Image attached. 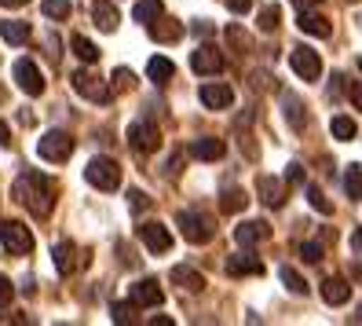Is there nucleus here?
<instances>
[{
  "label": "nucleus",
  "mask_w": 362,
  "mask_h": 326,
  "mask_svg": "<svg viewBox=\"0 0 362 326\" xmlns=\"http://www.w3.org/2000/svg\"><path fill=\"white\" fill-rule=\"evenodd\" d=\"M129 300L136 304V308H158V304L165 300V290L158 286V279H139L129 286Z\"/></svg>",
  "instance_id": "9b49d317"
},
{
  "label": "nucleus",
  "mask_w": 362,
  "mask_h": 326,
  "mask_svg": "<svg viewBox=\"0 0 362 326\" xmlns=\"http://www.w3.org/2000/svg\"><path fill=\"white\" fill-rule=\"evenodd\" d=\"M110 315H114V322H117V326H124V322H132V315H136V304H132V300H129V304H114Z\"/></svg>",
  "instance_id": "4c0bfd02"
},
{
  "label": "nucleus",
  "mask_w": 362,
  "mask_h": 326,
  "mask_svg": "<svg viewBox=\"0 0 362 326\" xmlns=\"http://www.w3.org/2000/svg\"><path fill=\"white\" fill-rule=\"evenodd\" d=\"M161 15H165V4H161V0H136V8H132V18H136V23H143V26L158 23Z\"/></svg>",
  "instance_id": "5701e85b"
},
{
  "label": "nucleus",
  "mask_w": 362,
  "mask_h": 326,
  "mask_svg": "<svg viewBox=\"0 0 362 326\" xmlns=\"http://www.w3.org/2000/svg\"><path fill=\"white\" fill-rule=\"evenodd\" d=\"M344 187H348L351 198H362V165H348V172H344Z\"/></svg>",
  "instance_id": "72a5a7b5"
},
{
  "label": "nucleus",
  "mask_w": 362,
  "mask_h": 326,
  "mask_svg": "<svg viewBox=\"0 0 362 326\" xmlns=\"http://www.w3.org/2000/svg\"><path fill=\"white\" fill-rule=\"evenodd\" d=\"M8 143H11V128L0 121V147H8Z\"/></svg>",
  "instance_id": "de8ad7c7"
},
{
  "label": "nucleus",
  "mask_w": 362,
  "mask_h": 326,
  "mask_svg": "<svg viewBox=\"0 0 362 326\" xmlns=\"http://www.w3.org/2000/svg\"><path fill=\"white\" fill-rule=\"evenodd\" d=\"M223 4H227L234 15H245V11L252 8V0H223Z\"/></svg>",
  "instance_id": "37998d69"
},
{
  "label": "nucleus",
  "mask_w": 362,
  "mask_h": 326,
  "mask_svg": "<svg viewBox=\"0 0 362 326\" xmlns=\"http://www.w3.org/2000/svg\"><path fill=\"white\" fill-rule=\"evenodd\" d=\"M40 11H45L48 18H70V0H40Z\"/></svg>",
  "instance_id": "2f4dec72"
},
{
  "label": "nucleus",
  "mask_w": 362,
  "mask_h": 326,
  "mask_svg": "<svg viewBox=\"0 0 362 326\" xmlns=\"http://www.w3.org/2000/svg\"><path fill=\"white\" fill-rule=\"evenodd\" d=\"M279 23H282L279 4H267V8L260 11V30H264V33H274V30H279Z\"/></svg>",
  "instance_id": "473e14b6"
},
{
  "label": "nucleus",
  "mask_w": 362,
  "mask_h": 326,
  "mask_svg": "<svg viewBox=\"0 0 362 326\" xmlns=\"http://www.w3.org/2000/svg\"><path fill=\"white\" fill-rule=\"evenodd\" d=\"M92 18H95V26L103 33H114L117 23H121V15H117V8L110 4V0H95V4H92Z\"/></svg>",
  "instance_id": "aec40b11"
},
{
  "label": "nucleus",
  "mask_w": 362,
  "mask_h": 326,
  "mask_svg": "<svg viewBox=\"0 0 362 326\" xmlns=\"http://www.w3.org/2000/svg\"><path fill=\"white\" fill-rule=\"evenodd\" d=\"M15 84H18L26 96H40V92H45V77H40V70H37L33 59H18V62H15Z\"/></svg>",
  "instance_id": "f8f14e48"
},
{
  "label": "nucleus",
  "mask_w": 362,
  "mask_h": 326,
  "mask_svg": "<svg viewBox=\"0 0 362 326\" xmlns=\"http://www.w3.org/2000/svg\"><path fill=\"white\" fill-rule=\"evenodd\" d=\"M30 23H18V18H8V23H0V37L8 40V45H26L30 40Z\"/></svg>",
  "instance_id": "393cba45"
},
{
  "label": "nucleus",
  "mask_w": 362,
  "mask_h": 326,
  "mask_svg": "<svg viewBox=\"0 0 362 326\" xmlns=\"http://www.w3.org/2000/svg\"><path fill=\"white\" fill-rule=\"evenodd\" d=\"M15 297V286H11V279L8 275H0V304H8Z\"/></svg>",
  "instance_id": "79ce46f5"
},
{
  "label": "nucleus",
  "mask_w": 362,
  "mask_h": 326,
  "mask_svg": "<svg viewBox=\"0 0 362 326\" xmlns=\"http://www.w3.org/2000/svg\"><path fill=\"white\" fill-rule=\"evenodd\" d=\"M198 99H202V106H209V111H227V106L234 103V92L227 89V84H202V89H198Z\"/></svg>",
  "instance_id": "4468645a"
},
{
  "label": "nucleus",
  "mask_w": 362,
  "mask_h": 326,
  "mask_svg": "<svg viewBox=\"0 0 362 326\" xmlns=\"http://www.w3.org/2000/svg\"><path fill=\"white\" fill-rule=\"evenodd\" d=\"M296 26H300V33H308V37H329V33H333V23H329V18L318 15V11H311V8L300 11Z\"/></svg>",
  "instance_id": "dca6fc26"
},
{
  "label": "nucleus",
  "mask_w": 362,
  "mask_h": 326,
  "mask_svg": "<svg viewBox=\"0 0 362 326\" xmlns=\"http://www.w3.org/2000/svg\"><path fill=\"white\" fill-rule=\"evenodd\" d=\"M329 133H333L337 140H344V143H348V140H355V133H358V125H355L351 118H344V114H337V118L329 121Z\"/></svg>",
  "instance_id": "c85d7f7f"
},
{
  "label": "nucleus",
  "mask_w": 362,
  "mask_h": 326,
  "mask_svg": "<svg viewBox=\"0 0 362 326\" xmlns=\"http://www.w3.org/2000/svg\"><path fill=\"white\" fill-rule=\"evenodd\" d=\"M348 96H351V103L362 111V84H351V92H348Z\"/></svg>",
  "instance_id": "c03bdc74"
},
{
  "label": "nucleus",
  "mask_w": 362,
  "mask_h": 326,
  "mask_svg": "<svg viewBox=\"0 0 362 326\" xmlns=\"http://www.w3.org/2000/svg\"><path fill=\"white\" fill-rule=\"evenodd\" d=\"M151 326H173V319H168V315H154Z\"/></svg>",
  "instance_id": "3c124183"
},
{
  "label": "nucleus",
  "mask_w": 362,
  "mask_h": 326,
  "mask_svg": "<svg viewBox=\"0 0 362 326\" xmlns=\"http://www.w3.org/2000/svg\"><path fill=\"white\" fill-rule=\"evenodd\" d=\"M176 224H180V235L187 238L190 246H205V242H212V235H216L212 216H205L198 209H180L176 213Z\"/></svg>",
  "instance_id": "f03ea898"
},
{
  "label": "nucleus",
  "mask_w": 362,
  "mask_h": 326,
  "mask_svg": "<svg viewBox=\"0 0 362 326\" xmlns=\"http://www.w3.org/2000/svg\"><path fill=\"white\" fill-rule=\"evenodd\" d=\"M279 279L286 282V290H289V293H296V297H308V290H311L308 282H304V275L296 271V268H289V264H282V268H279Z\"/></svg>",
  "instance_id": "bb28decb"
},
{
  "label": "nucleus",
  "mask_w": 362,
  "mask_h": 326,
  "mask_svg": "<svg viewBox=\"0 0 362 326\" xmlns=\"http://www.w3.org/2000/svg\"><path fill=\"white\" fill-rule=\"evenodd\" d=\"M340 92H344V77L337 74V77H333V96H340Z\"/></svg>",
  "instance_id": "8fccbe9b"
},
{
  "label": "nucleus",
  "mask_w": 362,
  "mask_h": 326,
  "mask_svg": "<svg viewBox=\"0 0 362 326\" xmlns=\"http://www.w3.org/2000/svg\"><path fill=\"white\" fill-rule=\"evenodd\" d=\"M223 154H227V147L216 136H202V140L190 143V158H198V162H220Z\"/></svg>",
  "instance_id": "a211bd4d"
},
{
  "label": "nucleus",
  "mask_w": 362,
  "mask_h": 326,
  "mask_svg": "<svg viewBox=\"0 0 362 326\" xmlns=\"http://www.w3.org/2000/svg\"><path fill=\"white\" fill-rule=\"evenodd\" d=\"M146 30H151V37H154V40H180V33H183V26H180V23H176V26H154V23H151Z\"/></svg>",
  "instance_id": "c9c22d12"
},
{
  "label": "nucleus",
  "mask_w": 362,
  "mask_h": 326,
  "mask_svg": "<svg viewBox=\"0 0 362 326\" xmlns=\"http://www.w3.org/2000/svg\"><path fill=\"white\" fill-rule=\"evenodd\" d=\"M136 231H139L143 246L151 249V253H168V249H173V231H168L165 224H158V220H146V224H139Z\"/></svg>",
  "instance_id": "9d476101"
},
{
  "label": "nucleus",
  "mask_w": 362,
  "mask_h": 326,
  "mask_svg": "<svg viewBox=\"0 0 362 326\" xmlns=\"http://www.w3.org/2000/svg\"><path fill=\"white\" fill-rule=\"evenodd\" d=\"M351 275H355V279H358V282H362V260H358V264H355V268H351Z\"/></svg>",
  "instance_id": "864d4df0"
},
{
  "label": "nucleus",
  "mask_w": 362,
  "mask_h": 326,
  "mask_svg": "<svg viewBox=\"0 0 362 326\" xmlns=\"http://www.w3.org/2000/svg\"><path fill=\"white\" fill-rule=\"evenodd\" d=\"M289 67H293L296 77H304V81H318V77H322V59H318V52L308 48V45H296L289 52Z\"/></svg>",
  "instance_id": "6e6552de"
},
{
  "label": "nucleus",
  "mask_w": 362,
  "mask_h": 326,
  "mask_svg": "<svg viewBox=\"0 0 362 326\" xmlns=\"http://www.w3.org/2000/svg\"><path fill=\"white\" fill-rule=\"evenodd\" d=\"M70 84L77 89V96L92 99V103H110V96H114L110 84H106L99 74H92V70H77V74L70 77Z\"/></svg>",
  "instance_id": "423d86ee"
},
{
  "label": "nucleus",
  "mask_w": 362,
  "mask_h": 326,
  "mask_svg": "<svg viewBox=\"0 0 362 326\" xmlns=\"http://www.w3.org/2000/svg\"><path fill=\"white\" fill-rule=\"evenodd\" d=\"M146 206H151V198H146L139 187H132V191H129V209H132V213H143Z\"/></svg>",
  "instance_id": "a19ab883"
},
{
  "label": "nucleus",
  "mask_w": 362,
  "mask_h": 326,
  "mask_svg": "<svg viewBox=\"0 0 362 326\" xmlns=\"http://www.w3.org/2000/svg\"><path fill=\"white\" fill-rule=\"evenodd\" d=\"M0 4H4V8H23L26 0H0Z\"/></svg>",
  "instance_id": "603ef678"
},
{
  "label": "nucleus",
  "mask_w": 362,
  "mask_h": 326,
  "mask_svg": "<svg viewBox=\"0 0 362 326\" xmlns=\"http://www.w3.org/2000/svg\"><path fill=\"white\" fill-rule=\"evenodd\" d=\"M257 191H260V202L267 209H282L286 206V184L274 180V176H260L257 180Z\"/></svg>",
  "instance_id": "2eb2a0df"
},
{
  "label": "nucleus",
  "mask_w": 362,
  "mask_h": 326,
  "mask_svg": "<svg viewBox=\"0 0 362 326\" xmlns=\"http://www.w3.org/2000/svg\"><path fill=\"white\" fill-rule=\"evenodd\" d=\"M190 33H198V37H209V33H212V26H209V23H194V26H190Z\"/></svg>",
  "instance_id": "49530a36"
},
{
  "label": "nucleus",
  "mask_w": 362,
  "mask_h": 326,
  "mask_svg": "<svg viewBox=\"0 0 362 326\" xmlns=\"http://www.w3.org/2000/svg\"><path fill=\"white\" fill-rule=\"evenodd\" d=\"M11 194H15V202L26 206L33 216H48L52 206H55V184L45 176V172H37V169H26L23 176L15 180Z\"/></svg>",
  "instance_id": "f257e3e1"
},
{
  "label": "nucleus",
  "mask_w": 362,
  "mask_h": 326,
  "mask_svg": "<svg viewBox=\"0 0 362 326\" xmlns=\"http://www.w3.org/2000/svg\"><path fill=\"white\" fill-rule=\"evenodd\" d=\"M110 81H114V89H117V92H124V89H132V84H136V74H132V70H124V67H117Z\"/></svg>",
  "instance_id": "58836bf2"
},
{
  "label": "nucleus",
  "mask_w": 362,
  "mask_h": 326,
  "mask_svg": "<svg viewBox=\"0 0 362 326\" xmlns=\"http://www.w3.org/2000/svg\"><path fill=\"white\" fill-rule=\"evenodd\" d=\"M52 257H55V271H59V275H70V271L77 268V246H74V242H59V246L52 249Z\"/></svg>",
  "instance_id": "b1692460"
},
{
  "label": "nucleus",
  "mask_w": 362,
  "mask_h": 326,
  "mask_svg": "<svg viewBox=\"0 0 362 326\" xmlns=\"http://www.w3.org/2000/svg\"><path fill=\"white\" fill-rule=\"evenodd\" d=\"M84 180H88L92 187H99V191H117L121 187V165L114 158L99 154V158H92L88 165H84Z\"/></svg>",
  "instance_id": "7ed1b4c3"
},
{
  "label": "nucleus",
  "mask_w": 362,
  "mask_h": 326,
  "mask_svg": "<svg viewBox=\"0 0 362 326\" xmlns=\"http://www.w3.org/2000/svg\"><path fill=\"white\" fill-rule=\"evenodd\" d=\"M322 300L329 304V308H340V304L351 300V286L344 279H326L322 282Z\"/></svg>",
  "instance_id": "4be33fe9"
},
{
  "label": "nucleus",
  "mask_w": 362,
  "mask_h": 326,
  "mask_svg": "<svg viewBox=\"0 0 362 326\" xmlns=\"http://www.w3.org/2000/svg\"><path fill=\"white\" fill-rule=\"evenodd\" d=\"M70 48H74V55H77L81 62H99V48L92 45L88 37H81V33H74V37H70Z\"/></svg>",
  "instance_id": "cd10ccee"
},
{
  "label": "nucleus",
  "mask_w": 362,
  "mask_h": 326,
  "mask_svg": "<svg viewBox=\"0 0 362 326\" xmlns=\"http://www.w3.org/2000/svg\"><path fill=\"white\" fill-rule=\"evenodd\" d=\"M289 4L304 11V8H318V4H322V0H289Z\"/></svg>",
  "instance_id": "a18cd8bd"
},
{
  "label": "nucleus",
  "mask_w": 362,
  "mask_h": 326,
  "mask_svg": "<svg viewBox=\"0 0 362 326\" xmlns=\"http://www.w3.org/2000/svg\"><path fill=\"white\" fill-rule=\"evenodd\" d=\"M227 40H230V48H238V52L249 48V33H245L238 23H230V26H227Z\"/></svg>",
  "instance_id": "f704fd0d"
},
{
  "label": "nucleus",
  "mask_w": 362,
  "mask_h": 326,
  "mask_svg": "<svg viewBox=\"0 0 362 326\" xmlns=\"http://www.w3.org/2000/svg\"><path fill=\"white\" fill-rule=\"evenodd\" d=\"M351 249H355V253H362V227L351 235Z\"/></svg>",
  "instance_id": "09e8293b"
},
{
  "label": "nucleus",
  "mask_w": 362,
  "mask_h": 326,
  "mask_svg": "<svg viewBox=\"0 0 362 326\" xmlns=\"http://www.w3.org/2000/svg\"><path fill=\"white\" fill-rule=\"evenodd\" d=\"M129 147L136 150V154H154V150L161 147L158 125H154V121H146V118L132 121V125H129Z\"/></svg>",
  "instance_id": "0eeeda50"
},
{
  "label": "nucleus",
  "mask_w": 362,
  "mask_h": 326,
  "mask_svg": "<svg viewBox=\"0 0 362 326\" xmlns=\"http://www.w3.org/2000/svg\"><path fill=\"white\" fill-rule=\"evenodd\" d=\"M37 154L45 162H66L74 154V140L70 133H62V128H52V133H45L37 140Z\"/></svg>",
  "instance_id": "39448f33"
},
{
  "label": "nucleus",
  "mask_w": 362,
  "mask_h": 326,
  "mask_svg": "<svg viewBox=\"0 0 362 326\" xmlns=\"http://www.w3.org/2000/svg\"><path fill=\"white\" fill-rule=\"evenodd\" d=\"M176 67H173V59H165V55H154L151 62H146V77H151L154 84H165V81H173Z\"/></svg>",
  "instance_id": "a878e982"
},
{
  "label": "nucleus",
  "mask_w": 362,
  "mask_h": 326,
  "mask_svg": "<svg viewBox=\"0 0 362 326\" xmlns=\"http://www.w3.org/2000/svg\"><path fill=\"white\" fill-rule=\"evenodd\" d=\"M271 238V227L264 220H242L238 227H234V242H238L242 249H252V246H260Z\"/></svg>",
  "instance_id": "ddd939ff"
},
{
  "label": "nucleus",
  "mask_w": 362,
  "mask_h": 326,
  "mask_svg": "<svg viewBox=\"0 0 362 326\" xmlns=\"http://www.w3.org/2000/svg\"><path fill=\"white\" fill-rule=\"evenodd\" d=\"M0 246L11 257H26V253H33V235L18 220H0Z\"/></svg>",
  "instance_id": "20e7f679"
},
{
  "label": "nucleus",
  "mask_w": 362,
  "mask_h": 326,
  "mask_svg": "<svg viewBox=\"0 0 362 326\" xmlns=\"http://www.w3.org/2000/svg\"><path fill=\"white\" fill-rule=\"evenodd\" d=\"M190 70L202 74V77H216V74L223 70V55H220V48H216V45H202V48H194V52H190Z\"/></svg>",
  "instance_id": "1a4fd4ad"
},
{
  "label": "nucleus",
  "mask_w": 362,
  "mask_h": 326,
  "mask_svg": "<svg viewBox=\"0 0 362 326\" xmlns=\"http://www.w3.org/2000/svg\"><path fill=\"white\" fill-rule=\"evenodd\" d=\"M168 279H173L183 293H202L205 290V275L194 271V268H187V264H176L173 271H168Z\"/></svg>",
  "instance_id": "f3484780"
},
{
  "label": "nucleus",
  "mask_w": 362,
  "mask_h": 326,
  "mask_svg": "<svg viewBox=\"0 0 362 326\" xmlns=\"http://www.w3.org/2000/svg\"><path fill=\"white\" fill-rule=\"evenodd\" d=\"M282 106H286V121H289L293 133H304V128H308V114H304L300 99H296V92H282Z\"/></svg>",
  "instance_id": "412c9836"
},
{
  "label": "nucleus",
  "mask_w": 362,
  "mask_h": 326,
  "mask_svg": "<svg viewBox=\"0 0 362 326\" xmlns=\"http://www.w3.org/2000/svg\"><path fill=\"white\" fill-rule=\"evenodd\" d=\"M300 257H304V264H322V242H304Z\"/></svg>",
  "instance_id": "e433bc0d"
},
{
  "label": "nucleus",
  "mask_w": 362,
  "mask_h": 326,
  "mask_svg": "<svg viewBox=\"0 0 362 326\" xmlns=\"http://www.w3.org/2000/svg\"><path fill=\"white\" fill-rule=\"evenodd\" d=\"M286 184H293V187L304 184V165H300V162H289V165H286Z\"/></svg>",
  "instance_id": "ea45409f"
},
{
  "label": "nucleus",
  "mask_w": 362,
  "mask_h": 326,
  "mask_svg": "<svg viewBox=\"0 0 362 326\" xmlns=\"http://www.w3.org/2000/svg\"><path fill=\"white\" fill-rule=\"evenodd\" d=\"M245 202H249V198H245V191L230 187V191L223 194V198H220V209H223V213H242V209H245Z\"/></svg>",
  "instance_id": "c756f323"
},
{
  "label": "nucleus",
  "mask_w": 362,
  "mask_h": 326,
  "mask_svg": "<svg viewBox=\"0 0 362 326\" xmlns=\"http://www.w3.org/2000/svg\"><path fill=\"white\" fill-rule=\"evenodd\" d=\"M227 275H234V279H242V275H264V264L245 249L238 257H227Z\"/></svg>",
  "instance_id": "6ab92c4d"
},
{
  "label": "nucleus",
  "mask_w": 362,
  "mask_h": 326,
  "mask_svg": "<svg viewBox=\"0 0 362 326\" xmlns=\"http://www.w3.org/2000/svg\"><path fill=\"white\" fill-rule=\"evenodd\" d=\"M358 26H362V15H358Z\"/></svg>",
  "instance_id": "6e6d98bb"
},
{
  "label": "nucleus",
  "mask_w": 362,
  "mask_h": 326,
  "mask_svg": "<svg viewBox=\"0 0 362 326\" xmlns=\"http://www.w3.org/2000/svg\"><path fill=\"white\" fill-rule=\"evenodd\" d=\"M358 74H362V59H358Z\"/></svg>",
  "instance_id": "5fc2aeb1"
},
{
  "label": "nucleus",
  "mask_w": 362,
  "mask_h": 326,
  "mask_svg": "<svg viewBox=\"0 0 362 326\" xmlns=\"http://www.w3.org/2000/svg\"><path fill=\"white\" fill-rule=\"evenodd\" d=\"M308 202H311V209H315V213H322V216H329V213H333V206H329V198L322 194V187H315V184H308Z\"/></svg>",
  "instance_id": "7c9ffc66"
}]
</instances>
